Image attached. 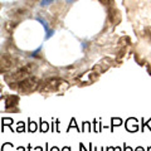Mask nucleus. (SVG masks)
Listing matches in <instances>:
<instances>
[{"mask_svg":"<svg viewBox=\"0 0 151 151\" xmlns=\"http://www.w3.org/2000/svg\"><path fill=\"white\" fill-rule=\"evenodd\" d=\"M52 1H53V0H42L40 5H42V6H47V5H49Z\"/></svg>","mask_w":151,"mask_h":151,"instance_id":"f257e3e1","label":"nucleus"}]
</instances>
